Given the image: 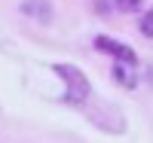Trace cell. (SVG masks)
<instances>
[{
	"label": "cell",
	"mask_w": 153,
	"mask_h": 143,
	"mask_svg": "<svg viewBox=\"0 0 153 143\" xmlns=\"http://www.w3.org/2000/svg\"><path fill=\"white\" fill-rule=\"evenodd\" d=\"M52 70L58 73V79L65 82V95H61V100H65V103L80 107V103L89 100V95H92V85H89L86 73L76 67V64H55Z\"/></svg>",
	"instance_id": "1"
},
{
	"label": "cell",
	"mask_w": 153,
	"mask_h": 143,
	"mask_svg": "<svg viewBox=\"0 0 153 143\" xmlns=\"http://www.w3.org/2000/svg\"><path fill=\"white\" fill-rule=\"evenodd\" d=\"M95 49L104 52V55H110V58H117L120 64H138L135 49L126 46V43H120V40H110V37H95Z\"/></svg>",
	"instance_id": "2"
},
{
	"label": "cell",
	"mask_w": 153,
	"mask_h": 143,
	"mask_svg": "<svg viewBox=\"0 0 153 143\" xmlns=\"http://www.w3.org/2000/svg\"><path fill=\"white\" fill-rule=\"evenodd\" d=\"M19 9L25 12V15H31V18H37V21H43V24L52 21V6H49V0H25Z\"/></svg>",
	"instance_id": "3"
},
{
	"label": "cell",
	"mask_w": 153,
	"mask_h": 143,
	"mask_svg": "<svg viewBox=\"0 0 153 143\" xmlns=\"http://www.w3.org/2000/svg\"><path fill=\"white\" fill-rule=\"evenodd\" d=\"M110 76H113V82H120L123 88H135L138 85V76H135V64H113V70H110Z\"/></svg>",
	"instance_id": "4"
},
{
	"label": "cell",
	"mask_w": 153,
	"mask_h": 143,
	"mask_svg": "<svg viewBox=\"0 0 153 143\" xmlns=\"http://www.w3.org/2000/svg\"><path fill=\"white\" fill-rule=\"evenodd\" d=\"M138 31H141L144 37H150V40H153V9H147L144 15H141V21H138Z\"/></svg>",
	"instance_id": "5"
},
{
	"label": "cell",
	"mask_w": 153,
	"mask_h": 143,
	"mask_svg": "<svg viewBox=\"0 0 153 143\" xmlns=\"http://www.w3.org/2000/svg\"><path fill=\"white\" fill-rule=\"evenodd\" d=\"M141 3H144V0H113V6H117L120 12H138Z\"/></svg>",
	"instance_id": "6"
}]
</instances>
